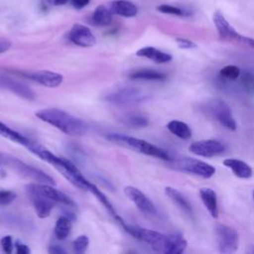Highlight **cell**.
<instances>
[{
	"instance_id": "44dd1931",
	"label": "cell",
	"mask_w": 254,
	"mask_h": 254,
	"mask_svg": "<svg viewBox=\"0 0 254 254\" xmlns=\"http://www.w3.org/2000/svg\"><path fill=\"white\" fill-rule=\"evenodd\" d=\"M138 57L149 59L156 64H166L172 61V55L160 51L154 47H144L136 52Z\"/></svg>"
},
{
	"instance_id": "74e56055",
	"label": "cell",
	"mask_w": 254,
	"mask_h": 254,
	"mask_svg": "<svg viewBox=\"0 0 254 254\" xmlns=\"http://www.w3.org/2000/svg\"><path fill=\"white\" fill-rule=\"evenodd\" d=\"M11 47V43L9 40L4 39V38H0V54L5 53L6 51H8Z\"/></svg>"
},
{
	"instance_id": "8d00e7d4",
	"label": "cell",
	"mask_w": 254,
	"mask_h": 254,
	"mask_svg": "<svg viewBox=\"0 0 254 254\" xmlns=\"http://www.w3.org/2000/svg\"><path fill=\"white\" fill-rule=\"evenodd\" d=\"M89 2H90V0H70V4H71L72 7L75 8V9H82V8L85 7Z\"/></svg>"
},
{
	"instance_id": "484cf974",
	"label": "cell",
	"mask_w": 254,
	"mask_h": 254,
	"mask_svg": "<svg viewBox=\"0 0 254 254\" xmlns=\"http://www.w3.org/2000/svg\"><path fill=\"white\" fill-rule=\"evenodd\" d=\"M167 129L172 134L183 140H189L191 137V130L190 126L180 120H171L170 122H168Z\"/></svg>"
},
{
	"instance_id": "d6986e66",
	"label": "cell",
	"mask_w": 254,
	"mask_h": 254,
	"mask_svg": "<svg viewBox=\"0 0 254 254\" xmlns=\"http://www.w3.org/2000/svg\"><path fill=\"white\" fill-rule=\"evenodd\" d=\"M223 165L230 169L232 173L239 179H249L252 177V168L242 160L228 158L223 161Z\"/></svg>"
},
{
	"instance_id": "7c38bea8",
	"label": "cell",
	"mask_w": 254,
	"mask_h": 254,
	"mask_svg": "<svg viewBox=\"0 0 254 254\" xmlns=\"http://www.w3.org/2000/svg\"><path fill=\"white\" fill-rule=\"evenodd\" d=\"M26 189L34 190V191H36V192H38V193H40L42 195H45V196L53 199L56 202L64 203L66 206H74V202L72 201V199L69 198L62 190L55 189L53 185L34 183V184H29L26 187Z\"/></svg>"
},
{
	"instance_id": "4dcf8cb0",
	"label": "cell",
	"mask_w": 254,
	"mask_h": 254,
	"mask_svg": "<svg viewBox=\"0 0 254 254\" xmlns=\"http://www.w3.org/2000/svg\"><path fill=\"white\" fill-rule=\"evenodd\" d=\"M219 74L226 79L235 80L240 76V68L233 64L225 65L219 70Z\"/></svg>"
},
{
	"instance_id": "2e32d148",
	"label": "cell",
	"mask_w": 254,
	"mask_h": 254,
	"mask_svg": "<svg viewBox=\"0 0 254 254\" xmlns=\"http://www.w3.org/2000/svg\"><path fill=\"white\" fill-rule=\"evenodd\" d=\"M27 193L30 197V200L33 203V206L35 208L37 215L40 218L48 217L50 215L53 207L55 206L56 201H54L53 199H51L45 195H42V194L36 192L34 190H27Z\"/></svg>"
},
{
	"instance_id": "f546056e",
	"label": "cell",
	"mask_w": 254,
	"mask_h": 254,
	"mask_svg": "<svg viewBox=\"0 0 254 254\" xmlns=\"http://www.w3.org/2000/svg\"><path fill=\"white\" fill-rule=\"evenodd\" d=\"M157 10L160 11L161 13H164V14H170V15L181 16V17H185V16H190V12L185 11L184 9H181L179 7H176V6L169 5V4H161L160 6L157 7Z\"/></svg>"
},
{
	"instance_id": "7402d4cb",
	"label": "cell",
	"mask_w": 254,
	"mask_h": 254,
	"mask_svg": "<svg viewBox=\"0 0 254 254\" xmlns=\"http://www.w3.org/2000/svg\"><path fill=\"white\" fill-rule=\"evenodd\" d=\"M110 10L113 14L126 17V18L134 17L138 13L137 6L128 0L112 1L110 3Z\"/></svg>"
},
{
	"instance_id": "30bf717a",
	"label": "cell",
	"mask_w": 254,
	"mask_h": 254,
	"mask_svg": "<svg viewBox=\"0 0 254 254\" xmlns=\"http://www.w3.org/2000/svg\"><path fill=\"white\" fill-rule=\"evenodd\" d=\"M147 98L148 95L138 88L122 87L107 95L106 100L117 105H128L140 103L145 101Z\"/></svg>"
},
{
	"instance_id": "9c48e42d",
	"label": "cell",
	"mask_w": 254,
	"mask_h": 254,
	"mask_svg": "<svg viewBox=\"0 0 254 254\" xmlns=\"http://www.w3.org/2000/svg\"><path fill=\"white\" fill-rule=\"evenodd\" d=\"M209 113L226 129L234 131L237 127L230 107L221 99H212L207 103Z\"/></svg>"
},
{
	"instance_id": "d6a6232c",
	"label": "cell",
	"mask_w": 254,
	"mask_h": 254,
	"mask_svg": "<svg viewBox=\"0 0 254 254\" xmlns=\"http://www.w3.org/2000/svg\"><path fill=\"white\" fill-rule=\"evenodd\" d=\"M16 198V193L13 190L0 188V205L5 206L12 203Z\"/></svg>"
},
{
	"instance_id": "60d3db41",
	"label": "cell",
	"mask_w": 254,
	"mask_h": 254,
	"mask_svg": "<svg viewBox=\"0 0 254 254\" xmlns=\"http://www.w3.org/2000/svg\"><path fill=\"white\" fill-rule=\"evenodd\" d=\"M247 252H248V253H250V254H254V245L249 246V249L247 250Z\"/></svg>"
},
{
	"instance_id": "9a60e30c",
	"label": "cell",
	"mask_w": 254,
	"mask_h": 254,
	"mask_svg": "<svg viewBox=\"0 0 254 254\" xmlns=\"http://www.w3.org/2000/svg\"><path fill=\"white\" fill-rule=\"evenodd\" d=\"M68 40L79 47L89 48L95 45L96 39L89 28L81 24H74L68 32Z\"/></svg>"
},
{
	"instance_id": "f1b7e54d",
	"label": "cell",
	"mask_w": 254,
	"mask_h": 254,
	"mask_svg": "<svg viewBox=\"0 0 254 254\" xmlns=\"http://www.w3.org/2000/svg\"><path fill=\"white\" fill-rule=\"evenodd\" d=\"M124 122L134 128H143L149 124V119L142 114H131L125 117Z\"/></svg>"
},
{
	"instance_id": "d4e9b609",
	"label": "cell",
	"mask_w": 254,
	"mask_h": 254,
	"mask_svg": "<svg viewBox=\"0 0 254 254\" xmlns=\"http://www.w3.org/2000/svg\"><path fill=\"white\" fill-rule=\"evenodd\" d=\"M112 15L110 8H107L104 5H99L94 10L91 16V22L95 26L106 27L109 26L112 22Z\"/></svg>"
},
{
	"instance_id": "1f68e13d",
	"label": "cell",
	"mask_w": 254,
	"mask_h": 254,
	"mask_svg": "<svg viewBox=\"0 0 254 254\" xmlns=\"http://www.w3.org/2000/svg\"><path fill=\"white\" fill-rule=\"evenodd\" d=\"M88 237L86 235H79L77 236L73 242H72V248L73 251L76 253H83L86 251L87 247H88Z\"/></svg>"
},
{
	"instance_id": "ffe728a7",
	"label": "cell",
	"mask_w": 254,
	"mask_h": 254,
	"mask_svg": "<svg viewBox=\"0 0 254 254\" xmlns=\"http://www.w3.org/2000/svg\"><path fill=\"white\" fill-rule=\"evenodd\" d=\"M199 196H200L204 206L208 210L209 214L213 218H217L219 210H218V202H217L216 192L210 188H201L199 190Z\"/></svg>"
},
{
	"instance_id": "e0dca14e",
	"label": "cell",
	"mask_w": 254,
	"mask_h": 254,
	"mask_svg": "<svg viewBox=\"0 0 254 254\" xmlns=\"http://www.w3.org/2000/svg\"><path fill=\"white\" fill-rule=\"evenodd\" d=\"M25 75L41 85L52 88L59 86L64 80V76L62 74L52 70H36L27 72Z\"/></svg>"
},
{
	"instance_id": "d590c367",
	"label": "cell",
	"mask_w": 254,
	"mask_h": 254,
	"mask_svg": "<svg viewBox=\"0 0 254 254\" xmlns=\"http://www.w3.org/2000/svg\"><path fill=\"white\" fill-rule=\"evenodd\" d=\"M16 252H17V254H29L31 252V250L26 244L18 242L16 244Z\"/></svg>"
},
{
	"instance_id": "e575fe53",
	"label": "cell",
	"mask_w": 254,
	"mask_h": 254,
	"mask_svg": "<svg viewBox=\"0 0 254 254\" xmlns=\"http://www.w3.org/2000/svg\"><path fill=\"white\" fill-rule=\"evenodd\" d=\"M176 42H177L178 46H179L181 49L190 50V49H194V48H196V45H195L192 41L188 40V39H185V38H177V39H176Z\"/></svg>"
},
{
	"instance_id": "4fadbf2b",
	"label": "cell",
	"mask_w": 254,
	"mask_h": 254,
	"mask_svg": "<svg viewBox=\"0 0 254 254\" xmlns=\"http://www.w3.org/2000/svg\"><path fill=\"white\" fill-rule=\"evenodd\" d=\"M124 191H125V194L128 196V198L143 213H145L147 215H156L157 214V209H156L155 204L140 190H138L135 187L128 186L124 189Z\"/></svg>"
},
{
	"instance_id": "ab89813d",
	"label": "cell",
	"mask_w": 254,
	"mask_h": 254,
	"mask_svg": "<svg viewBox=\"0 0 254 254\" xmlns=\"http://www.w3.org/2000/svg\"><path fill=\"white\" fill-rule=\"evenodd\" d=\"M67 1L68 0H49V2L54 5H64L67 3Z\"/></svg>"
},
{
	"instance_id": "52a82bcc",
	"label": "cell",
	"mask_w": 254,
	"mask_h": 254,
	"mask_svg": "<svg viewBox=\"0 0 254 254\" xmlns=\"http://www.w3.org/2000/svg\"><path fill=\"white\" fill-rule=\"evenodd\" d=\"M213 23L216 27L220 39L225 41L236 42L248 46L250 48H254V39L239 34L233 28V26L229 24V22L225 19L223 14H221L220 12L217 11L213 14Z\"/></svg>"
},
{
	"instance_id": "b9f144b4",
	"label": "cell",
	"mask_w": 254,
	"mask_h": 254,
	"mask_svg": "<svg viewBox=\"0 0 254 254\" xmlns=\"http://www.w3.org/2000/svg\"><path fill=\"white\" fill-rule=\"evenodd\" d=\"M253 198H254V191H253Z\"/></svg>"
},
{
	"instance_id": "836d02e7",
	"label": "cell",
	"mask_w": 254,
	"mask_h": 254,
	"mask_svg": "<svg viewBox=\"0 0 254 254\" xmlns=\"http://www.w3.org/2000/svg\"><path fill=\"white\" fill-rule=\"evenodd\" d=\"M0 245L2 250L5 253H11L13 251V241H12V237L10 235H6L4 237H2V239L0 240Z\"/></svg>"
},
{
	"instance_id": "5bb4252c",
	"label": "cell",
	"mask_w": 254,
	"mask_h": 254,
	"mask_svg": "<svg viewBox=\"0 0 254 254\" xmlns=\"http://www.w3.org/2000/svg\"><path fill=\"white\" fill-rule=\"evenodd\" d=\"M0 89L13 92L17 96L27 100H34L36 97L35 92L26 83L3 74H0Z\"/></svg>"
},
{
	"instance_id": "ac0fdd59",
	"label": "cell",
	"mask_w": 254,
	"mask_h": 254,
	"mask_svg": "<svg viewBox=\"0 0 254 254\" xmlns=\"http://www.w3.org/2000/svg\"><path fill=\"white\" fill-rule=\"evenodd\" d=\"M165 193L181 209L182 212H184L186 215H188L190 218L193 217L192 207L189 202V200L185 197V195L181 191H179L178 190L172 187H167L165 189Z\"/></svg>"
},
{
	"instance_id": "8992f818",
	"label": "cell",
	"mask_w": 254,
	"mask_h": 254,
	"mask_svg": "<svg viewBox=\"0 0 254 254\" xmlns=\"http://www.w3.org/2000/svg\"><path fill=\"white\" fill-rule=\"evenodd\" d=\"M129 234H131L133 237L147 243L150 245L154 250L158 252L165 253L166 248H167V239L168 236L165 234H162L158 231L143 228L140 226H134V225H129L125 224L123 227Z\"/></svg>"
},
{
	"instance_id": "ba28073f",
	"label": "cell",
	"mask_w": 254,
	"mask_h": 254,
	"mask_svg": "<svg viewBox=\"0 0 254 254\" xmlns=\"http://www.w3.org/2000/svg\"><path fill=\"white\" fill-rule=\"evenodd\" d=\"M215 235L218 252L222 254H230L238 249L239 235L235 228L218 223L215 226Z\"/></svg>"
},
{
	"instance_id": "83f0119b",
	"label": "cell",
	"mask_w": 254,
	"mask_h": 254,
	"mask_svg": "<svg viewBox=\"0 0 254 254\" xmlns=\"http://www.w3.org/2000/svg\"><path fill=\"white\" fill-rule=\"evenodd\" d=\"M71 218L68 216H61L55 224V228H54V232L55 235L58 239L63 240L64 238H66L71 231Z\"/></svg>"
},
{
	"instance_id": "603a6c76",
	"label": "cell",
	"mask_w": 254,
	"mask_h": 254,
	"mask_svg": "<svg viewBox=\"0 0 254 254\" xmlns=\"http://www.w3.org/2000/svg\"><path fill=\"white\" fill-rule=\"evenodd\" d=\"M167 77L166 73L152 69V68H140L133 70L129 73V78L134 80H148V81H162Z\"/></svg>"
},
{
	"instance_id": "5b68a950",
	"label": "cell",
	"mask_w": 254,
	"mask_h": 254,
	"mask_svg": "<svg viewBox=\"0 0 254 254\" xmlns=\"http://www.w3.org/2000/svg\"><path fill=\"white\" fill-rule=\"evenodd\" d=\"M169 162L171 163L172 168L176 170L192 174L194 176H198L203 179H209L215 174V168L213 166L197 159L179 158L175 160L172 159Z\"/></svg>"
},
{
	"instance_id": "3957f363",
	"label": "cell",
	"mask_w": 254,
	"mask_h": 254,
	"mask_svg": "<svg viewBox=\"0 0 254 254\" xmlns=\"http://www.w3.org/2000/svg\"><path fill=\"white\" fill-rule=\"evenodd\" d=\"M107 138H108V140H110L116 144H119V145H122L129 149L135 150L144 155L155 157V158L165 160V161L172 160L171 155L167 151H165L164 149H162L158 146H155V145L151 144L150 142L145 141L143 139H138L135 137H130V136L118 134V133H110L107 135Z\"/></svg>"
},
{
	"instance_id": "277c9868",
	"label": "cell",
	"mask_w": 254,
	"mask_h": 254,
	"mask_svg": "<svg viewBox=\"0 0 254 254\" xmlns=\"http://www.w3.org/2000/svg\"><path fill=\"white\" fill-rule=\"evenodd\" d=\"M0 164H3L4 166H7L8 168L14 170L17 174L20 176L30 179L34 181L35 183H40V184H49V185H56L55 180L49 176L47 173L44 171L30 166L23 161L19 160L16 157L10 156L8 154L0 153Z\"/></svg>"
},
{
	"instance_id": "8fae6325",
	"label": "cell",
	"mask_w": 254,
	"mask_h": 254,
	"mask_svg": "<svg viewBox=\"0 0 254 254\" xmlns=\"http://www.w3.org/2000/svg\"><path fill=\"white\" fill-rule=\"evenodd\" d=\"M189 150L190 153L196 156L211 158L222 154L225 151V146L217 140L207 139L191 143L189 147Z\"/></svg>"
},
{
	"instance_id": "f35d334b",
	"label": "cell",
	"mask_w": 254,
	"mask_h": 254,
	"mask_svg": "<svg viewBox=\"0 0 254 254\" xmlns=\"http://www.w3.org/2000/svg\"><path fill=\"white\" fill-rule=\"evenodd\" d=\"M49 252L50 253H56V254H60V253H64V250L59 246V245H51L49 248Z\"/></svg>"
},
{
	"instance_id": "4316f807",
	"label": "cell",
	"mask_w": 254,
	"mask_h": 254,
	"mask_svg": "<svg viewBox=\"0 0 254 254\" xmlns=\"http://www.w3.org/2000/svg\"><path fill=\"white\" fill-rule=\"evenodd\" d=\"M0 135L9 139V140H11V141H13V142H16L20 145L25 146L26 148L31 143V140L29 138L23 136L22 134H20L19 132L12 129L11 127H9L8 125L4 124L1 121H0Z\"/></svg>"
},
{
	"instance_id": "7a4b0ae2",
	"label": "cell",
	"mask_w": 254,
	"mask_h": 254,
	"mask_svg": "<svg viewBox=\"0 0 254 254\" xmlns=\"http://www.w3.org/2000/svg\"><path fill=\"white\" fill-rule=\"evenodd\" d=\"M36 116L69 136H81L87 130V126L82 120L59 108L50 107L38 110Z\"/></svg>"
},
{
	"instance_id": "cb8c5ba5",
	"label": "cell",
	"mask_w": 254,
	"mask_h": 254,
	"mask_svg": "<svg viewBox=\"0 0 254 254\" xmlns=\"http://www.w3.org/2000/svg\"><path fill=\"white\" fill-rule=\"evenodd\" d=\"M167 236L166 254H181L186 251L188 242L181 233H172Z\"/></svg>"
},
{
	"instance_id": "6da1fadb",
	"label": "cell",
	"mask_w": 254,
	"mask_h": 254,
	"mask_svg": "<svg viewBox=\"0 0 254 254\" xmlns=\"http://www.w3.org/2000/svg\"><path fill=\"white\" fill-rule=\"evenodd\" d=\"M27 149H29L33 154L40 157L42 160L53 165L55 169H57L73 186L81 190L90 191L93 184L88 182L70 161L56 156L42 145L33 141H31Z\"/></svg>"
}]
</instances>
